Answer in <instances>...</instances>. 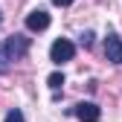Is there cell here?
<instances>
[{
	"label": "cell",
	"mask_w": 122,
	"mask_h": 122,
	"mask_svg": "<svg viewBox=\"0 0 122 122\" xmlns=\"http://www.w3.org/2000/svg\"><path fill=\"white\" fill-rule=\"evenodd\" d=\"M3 44H6V52H9V58H12V61H23V58L29 55L32 38H26L23 32H15V35H9Z\"/></svg>",
	"instance_id": "obj_1"
},
{
	"label": "cell",
	"mask_w": 122,
	"mask_h": 122,
	"mask_svg": "<svg viewBox=\"0 0 122 122\" xmlns=\"http://www.w3.org/2000/svg\"><path fill=\"white\" fill-rule=\"evenodd\" d=\"M73 55H76V44L70 41V38H55L52 41V47H50V61L52 64H67V61H73Z\"/></svg>",
	"instance_id": "obj_2"
},
{
	"label": "cell",
	"mask_w": 122,
	"mask_h": 122,
	"mask_svg": "<svg viewBox=\"0 0 122 122\" xmlns=\"http://www.w3.org/2000/svg\"><path fill=\"white\" fill-rule=\"evenodd\" d=\"M70 113L79 119V122H99L102 119V108L96 102H79V105H73Z\"/></svg>",
	"instance_id": "obj_3"
},
{
	"label": "cell",
	"mask_w": 122,
	"mask_h": 122,
	"mask_svg": "<svg viewBox=\"0 0 122 122\" xmlns=\"http://www.w3.org/2000/svg\"><path fill=\"white\" fill-rule=\"evenodd\" d=\"M50 20L52 18H50L47 9H32L26 15V29H29V32H44V29L50 26Z\"/></svg>",
	"instance_id": "obj_4"
},
{
	"label": "cell",
	"mask_w": 122,
	"mask_h": 122,
	"mask_svg": "<svg viewBox=\"0 0 122 122\" xmlns=\"http://www.w3.org/2000/svg\"><path fill=\"white\" fill-rule=\"evenodd\" d=\"M105 58L111 64H119L122 61V41H119L116 32H108V38H105Z\"/></svg>",
	"instance_id": "obj_5"
},
{
	"label": "cell",
	"mask_w": 122,
	"mask_h": 122,
	"mask_svg": "<svg viewBox=\"0 0 122 122\" xmlns=\"http://www.w3.org/2000/svg\"><path fill=\"white\" fill-rule=\"evenodd\" d=\"M12 70V58H9V52H6V44L0 41V76H6Z\"/></svg>",
	"instance_id": "obj_6"
},
{
	"label": "cell",
	"mask_w": 122,
	"mask_h": 122,
	"mask_svg": "<svg viewBox=\"0 0 122 122\" xmlns=\"http://www.w3.org/2000/svg\"><path fill=\"white\" fill-rule=\"evenodd\" d=\"M47 84H50V90H52V93H58V90L64 87V73H52L50 79H47Z\"/></svg>",
	"instance_id": "obj_7"
},
{
	"label": "cell",
	"mask_w": 122,
	"mask_h": 122,
	"mask_svg": "<svg viewBox=\"0 0 122 122\" xmlns=\"http://www.w3.org/2000/svg\"><path fill=\"white\" fill-rule=\"evenodd\" d=\"M3 122H26V119H23V111H20V108H12V111L3 116Z\"/></svg>",
	"instance_id": "obj_8"
},
{
	"label": "cell",
	"mask_w": 122,
	"mask_h": 122,
	"mask_svg": "<svg viewBox=\"0 0 122 122\" xmlns=\"http://www.w3.org/2000/svg\"><path fill=\"white\" fill-rule=\"evenodd\" d=\"M93 38H96V35L87 29V32H81V35H79V44H81L84 50H90V47H93Z\"/></svg>",
	"instance_id": "obj_9"
},
{
	"label": "cell",
	"mask_w": 122,
	"mask_h": 122,
	"mask_svg": "<svg viewBox=\"0 0 122 122\" xmlns=\"http://www.w3.org/2000/svg\"><path fill=\"white\" fill-rule=\"evenodd\" d=\"M76 3V0H52V6H61V9H64V6H73Z\"/></svg>",
	"instance_id": "obj_10"
},
{
	"label": "cell",
	"mask_w": 122,
	"mask_h": 122,
	"mask_svg": "<svg viewBox=\"0 0 122 122\" xmlns=\"http://www.w3.org/2000/svg\"><path fill=\"white\" fill-rule=\"evenodd\" d=\"M0 23H3V12H0Z\"/></svg>",
	"instance_id": "obj_11"
},
{
	"label": "cell",
	"mask_w": 122,
	"mask_h": 122,
	"mask_svg": "<svg viewBox=\"0 0 122 122\" xmlns=\"http://www.w3.org/2000/svg\"><path fill=\"white\" fill-rule=\"evenodd\" d=\"M119 64H122V61H119Z\"/></svg>",
	"instance_id": "obj_12"
}]
</instances>
